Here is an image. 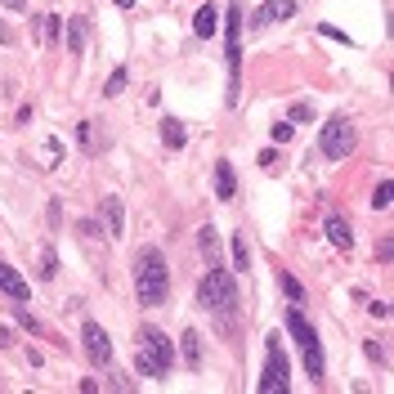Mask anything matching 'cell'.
I'll list each match as a JSON object with an SVG mask.
<instances>
[{
  "label": "cell",
  "mask_w": 394,
  "mask_h": 394,
  "mask_svg": "<svg viewBox=\"0 0 394 394\" xmlns=\"http://www.w3.org/2000/svg\"><path fill=\"white\" fill-rule=\"evenodd\" d=\"M134 296H139V305H166L170 296V269H166V255L157 251V246H144L139 255H134Z\"/></svg>",
  "instance_id": "2"
},
{
  "label": "cell",
  "mask_w": 394,
  "mask_h": 394,
  "mask_svg": "<svg viewBox=\"0 0 394 394\" xmlns=\"http://www.w3.org/2000/svg\"><path fill=\"white\" fill-rule=\"evenodd\" d=\"M0 41H5V45L14 41V32H9V23H5V18H0Z\"/></svg>",
  "instance_id": "32"
},
{
  "label": "cell",
  "mask_w": 394,
  "mask_h": 394,
  "mask_svg": "<svg viewBox=\"0 0 394 394\" xmlns=\"http://www.w3.org/2000/svg\"><path fill=\"white\" fill-rule=\"evenodd\" d=\"M14 318L23 323V331H32V336H41V318L27 314V305H14Z\"/></svg>",
  "instance_id": "22"
},
{
  "label": "cell",
  "mask_w": 394,
  "mask_h": 394,
  "mask_svg": "<svg viewBox=\"0 0 394 394\" xmlns=\"http://www.w3.org/2000/svg\"><path fill=\"white\" fill-rule=\"evenodd\" d=\"M215 197H220V202H233V197H238V175H233L229 162L215 166Z\"/></svg>",
  "instance_id": "12"
},
{
  "label": "cell",
  "mask_w": 394,
  "mask_h": 394,
  "mask_svg": "<svg viewBox=\"0 0 394 394\" xmlns=\"http://www.w3.org/2000/svg\"><path fill=\"white\" fill-rule=\"evenodd\" d=\"M0 296H9L14 305H27V300H32V287L23 282L18 269H14V265H5V260H0Z\"/></svg>",
  "instance_id": "10"
},
{
  "label": "cell",
  "mask_w": 394,
  "mask_h": 394,
  "mask_svg": "<svg viewBox=\"0 0 394 394\" xmlns=\"http://www.w3.org/2000/svg\"><path fill=\"white\" fill-rule=\"evenodd\" d=\"M193 32L202 36V41H211V36L220 32V9L215 5H202V9H197V18H193Z\"/></svg>",
  "instance_id": "13"
},
{
  "label": "cell",
  "mask_w": 394,
  "mask_h": 394,
  "mask_svg": "<svg viewBox=\"0 0 394 394\" xmlns=\"http://www.w3.org/2000/svg\"><path fill=\"white\" fill-rule=\"evenodd\" d=\"M184 139H189L184 121H179V117H162V144H166V148H184Z\"/></svg>",
  "instance_id": "16"
},
{
  "label": "cell",
  "mask_w": 394,
  "mask_h": 394,
  "mask_svg": "<svg viewBox=\"0 0 394 394\" xmlns=\"http://www.w3.org/2000/svg\"><path fill=\"white\" fill-rule=\"evenodd\" d=\"M170 363H175V350H170V341H166L157 327H144V331H139V359H134L139 376L162 381V376L170 372Z\"/></svg>",
  "instance_id": "4"
},
{
  "label": "cell",
  "mask_w": 394,
  "mask_h": 394,
  "mask_svg": "<svg viewBox=\"0 0 394 394\" xmlns=\"http://www.w3.org/2000/svg\"><path fill=\"white\" fill-rule=\"evenodd\" d=\"M197 242H202V255H206V260L220 265V260H215V229H202V238H197Z\"/></svg>",
  "instance_id": "25"
},
{
  "label": "cell",
  "mask_w": 394,
  "mask_h": 394,
  "mask_svg": "<svg viewBox=\"0 0 394 394\" xmlns=\"http://www.w3.org/2000/svg\"><path fill=\"white\" fill-rule=\"evenodd\" d=\"M197 305H202L224 331L238 327V287H233V274L224 265H211V274H206L202 287H197Z\"/></svg>",
  "instance_id": "1"
},
{
  "label": "cell",
  "mask_w": 394,
  "mask_h": 394,
  "mask_svg": "<svg viewBox=\"0 0 394 394\" xmlns=\"http://www.w3.org/2000/svg\"><path fill=\"white\" fill-rule=\"evenodd\" d=\"M291 134H296L291 121H278V126H274V144H291Z\"/></svg>",
  "instance_id": "27"
},
{
  "label": "cell",
  "mask_w": 394,
  "mask_h": 394,
  "mask_svg": "<svg viewBox=\"0 0 394 394\" xmlns=\"http://www.w3.org/2000/svg\"><path fill=\"white\" fill-rule=\"evenodd\" d=\"M354 144H359V130H354L350 117H331L327 126L318 130V153H323L327 162H341V157H350Z\"/></svg>",
  "instance_id": "5"
},
{
  "label": "cell",
  "mask_w": 394,
  "mask_h": 394,
  "mask_svg": "<svg viewBox=\"0 0 394 394\" xmlns=\"http://www.w3.org/2000/svg\"><path fill=\"white\" fill-rule=\"evenodd\" d=\"M184 363L202 367V341H197V331H184Z\"/></svg>",
  "instance_id": "19"
},
{
  "label": "cell",
  "mask_w": 394,
  "mask_h": 394,
  "mask_svg": "<svg viewBox=\"0 0 394 394\" xmlns=\"http://www.w3.org/2000/svg\"><path fill=\"white\" fill-rule=\"evenodd\" d=\"M0 5H5V9H23V5H27V0H0Z\"/></svg>",
  "instance_id": "33"
},
{
  "label": "cell",
  "mask_w": 394,
  "mask_h": 394,
  "mask_svg": "<svg viewBox=\"0 0 394 394\" xmlns=\"http://www.w3.org/2000/svg\"><path fill=\"white\" fill-rule=\"evenodd\" d=\"M99 224H103V233L113 242L126 233V206H121V197H103V202H99Z\"/></svg>",
  "instance_id": "9"
},
{
  "label": "cell",
  "mask_w": 394,
  "mask_h": 394,
  "mask_svg": "<svg viewBox=\"0 0 394 394\" xmlns=\"http://www.w3.org/2000/svg\"><path fill=\"white\" fill-rule=\"evenodd\" d=\"M126 81H130V72H126V68H113V77L103 81V94H108V99H117L121 90H126Z\"/></svg>",
  "instance_id": "21"
},
{
  "label": "cell",
  "mask_w": 394,
  "mask_h": 394,
  "mask_svg": "<svg viewBox=\"0 0 394 394\" xmlns=\"http://www.w3.org/2000/svg\"><path fill=\"white\" fill-rule=\"evenodd\" d=\"M77 229L85 233V238H94V242H99V238H108V233H103V224H99V220H81Z\"/></svg>",
  "instance_id": "26"
},
{
  "label": "cell",
  "mask_w": 394,
  "mask_h": 394,
  "mask_svg": "<svg viewBox=\"0 0 394 394\" xmlns=\"http://www.w3.org/2000/svg\"><path fill=\"white\" fill-rule=\"evenodd\" d=\"M58 274V255H54V246H41V278L49 282Z\"/></svg>",
  "instance_id": "23"
},
{
  "label": "cell",
  "mask_w": 394,
  "mask_h": 394,
  "mask_svg": "<svg viewBox=\"0 0 394 394\" xmlns=\"http://www.w3.org/2000/svg\"><path fill=\"white\" fill-rule=\"evenodd\" d=\"M68 49H72V54H81V49H85V18H72L68 23Z\"/></svg>",
  "instance_id": "20"
},
{
  "label": "cell",
  "mask_w": 394,
  "mask_h": 394,
  "mask_svg": "<svg viewBox=\"0 0 394 394\" xmlns=\"http://www.w3.org/2000/svg\"><path fill=\"white\" fill-rule=\"evenodd\" d=\"M327 238H331V246H341V251L354 246V233H350V224H345L341 215H327Z\"/></svg>",
  "instance_id": "15"
},
{
  "label": "cell",
  "mask_w": 394,
  "mask_h": 394,
  "mask_svg": "<svg viewBox=\"0 0 394 394\" xmlns=\"http://www.w3.org/2000/svg\"><path fill=\"white\" fill-rule=\"evenodd\" d=\"M367 359H372V363H386V350H381L376 341H367Z\"/></svg>",
  "instance_id": "30"
},
{
  "label": "cell",
  "mask_w": 394,
  "mask_h": 394,
  "mask_svg": "<svg viewBox=\"0 0 394 394\" xmlns=\"http://www.w3.org/2000/svg\"><path fill=\"white\" fill-rule=\"evenodd\" d=\"M291 121H314V108L310 103H296L291 108Z\"/></svg>",
  "instance_id": "29"
},
{
  "label": "cell",
  "mask_w": 394,
  "mask_h": 394,
  "mask_svg": "<svg viewBox=\"0 0 394 394\" xmlns=\"http://www.w3.org/2000/svg\"><path fill=\"white\" fill-rule=\"evenodd\" d=\"M296 18V0H265L260 9H255V27H274V23H287Z\"/></svg>",
  "instance_id": "11"
},
{
  "label": "cell",
  "mask_w": 394,
  "mask_h": 394,
  "mask_svg": "<svg viewBox=\"0 0 394 394\" xmlns=\"http://www.w3.org/2000/svg\"><path fill=\"white\" fill-rule=\"evenodd\" d=\"M81 345H85V354H90V363H94V367H103V372L117 363L113 341H108V331L99 327V323H85V327H81Z\"/></svg>",
  "instance_id": "8"
},
{
  "label": "cell",
  "mask_w": 394,
  "mask_h": 394,
  "mask_svg": "<svg viewBox=\"0 0 394 394\" xmlns=\"http://www.w3.org/2000/svg\"><path fill=\"white\" fill-rule=\"evenodd\" d=\"M291 390V367L282 354L278 336H265V376H260V394H287Z\"/></svg>",
  "instance_id": "7"
},
{
  "label": "cell",
  "mask_w": 394,
  "mask_h": 394,
  "mask_svg": "<svg viewBox=\"0 0 394 394\" xmlns=\"http://www.w3.org/2000/svg\"><path fill=\"white\" fill-rule=\"evenodd\" d=\"M224 58H229V103H238V68H242V9H224Z\"/></svg>",
  "instance_id": "6"
},
{
  "label": "cell",
  "mask_w": 394,
  "mask_h": 394,
  "mask_svg": "<svg viewBox=\"0 0 394 394\" xmlns=\"http://www.w3.org/2000/svg\"><path fill=\"white\" fill-rule=\"evenodd\" d=\"M390 202H394V184H376V193H372V206H376V211H386Z\"/></svg>",
  "instance_id": "24"
},
{
  "label": "cell",
  "mask_w": 394,
  "mask_h": 394,
  "mask_svg": "<svg viewBox=\"0 0 394 394\" xmlns=\"http://www.w3.org/2000/svg\"><path fill=\"white\" fill-rule=\"evenodd\" d=\"M113 5H121V9H130V5H134V0H113Z\"/></svg>",
  "instance_id": "34"
},
{
  "label": "cell",
  "mask_w": 394,
  "mask_h": 394,
  "mask_svg": "<svg viewBox=\"0 0 394 394\" xmlns=\"http://www.w3.org/2000/svg\"><path fill=\"white\" fill-rule=\"evenodd\" d=\"M318 36H327V41H341V45H350V36H345V32H336V27H327V23L318 27Z\"/></svg>",
  "instance_id": "28"
},
{
  "label": "cell",
  "mask_w": 394,
  "mask_h": 394,
  "mask_svg": "<svg viewBox=\"0 0 394 394\" xmlns=\"http://www.w3.org/2000/svg\"><path fill=\"white\" fill-rule=\"evenodd\" d=\"M32 32H36V41H45V45H58V32H63V18H58V14H45V18H36V23H32Z\"/></svg>",
  "instance_id": "14"
},
{
  "label": "cell",
  "mask_w": 394,
  "mask_h": 394,
  "mask_svg": "<svg viewBox=\"0 0 394 394\" xmlns=\"http://www.w3.org/2000/svg\"><path fill=\"white\" fill-rule=\"evenodd\" d=\"M278 287H282V296H287L291 305H305V287H300V282H296V278L287 274V269L278 274Z\"/></svg>",
  "instance_id": "18"
},
{
  "label": "cell",
  "mask_w": 394,
  "mask_h": 394,
  "mask_svg": "<svg viewBox=\"0 0 394 394\" xmlns=\"http://www.w3.org/2000/svg\"><path fill=\"white\" fill-rule=\"evenodd\" d=\"M287 331H291V341H296V350H300V363H305V372H310L314 386H323L327 381V363H323V341H318V331L314 323L300 314V305H291L287 310Z\"/></svg>",
  "instance_id": "3"
},
{
  "label": "cell",
  "mask_w": 394,
  "mask_h": 394,
  "mask_svg": "<svg viewBox=\"0 0 394 394\" xmlns=\"http://www.w3.org/2000/svg\"><path fill=\"white\" fill-rule=\"evenodd\" d=\"M278 162V144L274 148H265V153H260V166H274Z\"/></svg>",
  "instance_id": "31"
},
{
  "label": "cell",
  "mask_w": 394,
  "mask_h": 394,
  "mask_svg": "<svg viewBox=\"0 0 394 394\" xmlns=\"http://www.w3.org/2000/svg\"><path fill=\"white\" fill-rule=\"evenodd\" d=\"M229 251H233V269H238V274H246V269H251V251H246V238H242V233H233Z\"/></svg>",
  "instance_id": "17"
}]
</instances>
